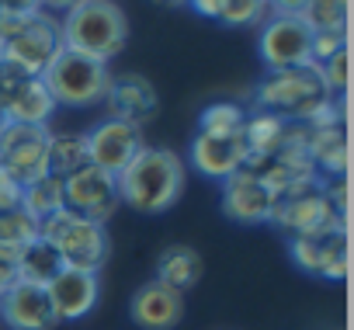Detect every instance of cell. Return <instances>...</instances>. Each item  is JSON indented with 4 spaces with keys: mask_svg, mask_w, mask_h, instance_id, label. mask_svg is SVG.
<instances>
[{
    "mask_svg": "<svg viewBox=\"0 0 354 330\" xmlns=\"http://www.w3.org/2000/svg\"><path fill=\"white\" fill-rule=\"evenodd\" d=\"M351 0H309L302 8V21L313 32H347Z\"/></svg>",
    "mask_w": 354,
    "mask_h": 330,
    "instance_id": "28",
    "label": "cell"
},
{
    "mask_svg": "<svg viewBox=\"0 0 354 330\" xmlns=\"http://www.w3.org/2000/svg\"><path fill=\"white\" fill-rule=\"evenodd\" d=\"M306 153L319 181L347 174V132L344 129H306Z\"/></svg>",
    "mask_w": 354,
    "mask_h": 330,
    "instance_id": "22",
    "label": "cell"
},
{
    "mask_svg": "<svg viewBox=\"0 0 354 330\" xmlns=\"http://www.w3.org/2000/svg\"><path fill=\"white\" fill-rule=\"evenodd\" d=\"M0 49H4V63L32 77H42L63 49L59 21L46 11L0 15Z\"/></svg>",
    "mask_w": 354,
    "mask_h": 330,
    "instance_id": "3",
    "label": "cell"
},
{
    "mask_svg": "<svg viewBox=\"0 0 354 330\" xmlns=\"http://www.w3.org/2000/svg\"><path fill=\"white\" fill-rule=\"evenodd\" d=\"M247 167L264 181V188H268L271 195H281V192H288V188H295V185L313 181L316 171H313V160H309V153H306V125H302V122H288L285 143H281L271 156L250 160Z\"/></svg>",
    "mask_w": 354,
    "mask_h": 330,
    "instance_id": "11",
    "label": "cell"
},
{
    "mask_svg": "<svg viewBox=\"0 0 354 330\" xmlns=\"http://www.w3.org/2000/svg\"><path fill=\"white\" fill-rule=\"evenodd\" d=\"M84 139H87V160L94 163V167H101L104 174H111V178H118L139 156V149L146 146L142 129L115 122V118L97 122L91 132H84Z\"/></svg>",
    "mask_w": 354,
    "mask_h": 330,
    "instance_id": "14",
    "label": "cell"
},
{
    "mask_svg": "<svg viewBox=\"0 0 354 330\" xmlns=\"http://www.w3.org/2000/svg\"><path fill=\"white\" fill-rule=\"evenodd\" d=\"M247 143H243V129L233 136H209V132H195L192 146H188V163L209 181H226L230 174L247 167Z\"/></svg>",
    "mask_w": 354,
    "mask_h": 330,
    "instance_id": "16",
    "label": "cell"
},
{
    "mask_svg": "<svg viewBox=\"0 0 354 330\" xmlns=\"http://www.w3.org/2000/svg\"><path fill=\"white\" fill-rule=\"evenodd\" d=\"M18 205H21V185H15L4 171H0V212L18 209Z\"/></svg>",
    "mask_w": 354,
    "mask_h": 330,
    "instance_id": "32",
    "label": "cell"
},
{
    "mask_svg": "<svg viewBox=\"0 0 354 330\" xmlns=\"http://www.w3.org/2000/svg\"><path fill=\"white\" fill-rule=\"evenodd\" d=\"M129 316L142 330H174L185 316V295L160 285L156 278H149L146 285L136 288V295L129 302Z\"/></svg>",
    "mask_w": 354,
    "mask_h": 330,
    "instance_id": "20",
    "label": "cell"
},
{
    "mask_svg": "<svg viewBox=\"0 0 354 330\" xmlns=\"http://www.w3.org/2000/svg\"><path fill=\"white\" fill-rule=\"evenodd\" d=\"M39 237L56 247V254L63 257V268L101 275V268L111 257L108 226H101L94 219H84V216H77L70 209H59L49 219H42L39 223Z\"/></svg>",
    "mask_w": 354,
    "mask_h": 330,
    "instance_id": "5",
    "label": "cell"
},
{
    "mask_svg": "<svg viewBox=\"0 0 354 330\" xmlns=\"http://www.w3.org/2000/svg\"><path fill=\"white\" fill-rule=\"evenodd\" d=\"M21 209H25L28 216H35L39 223L49 219L53 212L66 209V199H63V178H56V174H42L39 181L25 185V188H21Z\"/></svg>",
    "mask_w": 354,
    "mask_h": 330,
    "instance_id": "26",
    "label": "cell"
},
{
    "mask_svg": "<svg viewBox=\"0 0 354 330\" xmlns=\"http://www.w3.org/2000/svg\"><path fill=\"white\" fill-rule=\"evenodd\" d=\"M313 46V28L302 21V15H268V21L257 28V53L268 70H292L306 66Z\"/></svg>",
    "mask_w": 354,
    "mask_h": 330,
    "instance_id": "12",
    "label": "cell"
},
{
    "mask_svg": "<svg viewBox=\"0 0 354 330\" xmlns=\"http://www.w3.org/2000/svg\"><path fill=\"white\" fill-rule=\"evenodd\" d=\"M46 292H49V299H53V309H56L59 323H70V320H84V316L97 306L101 278L91 275V271L63 268V271L46 285Z\"/></svg>",
    "mask_w": 354,
    "mask_h": 330,
    "instance_id": "19",
    "label": "cell"
},
{
    "mask_svg": "<svg viewBox=\"0 0 354 330\" xmlns=\"http://www.w3.org/2000/svg\"><path fill=\"white\" fill-rule=\"evenodd\" d=\"M202 275H205V261H202V254H198L192 244H170V247L160 250V257H156V275H153V278H156L160 285L174 288V292L188 295V292L202 282Z\"/></svg>",
    "mask_w": 354,
    "mask_h": 330,
    "instance_id": "21",
    "label": "cell"
},
{
    "mask_svg": "<svg viewBox=\"0 0 354 330\" xmlns=\"http://www.w3.org/2000/svg\"><path fill=\"white\" fill-rule=\"evenodd\" d=\"M285 240L292 237H302V233H313V230H323L330 223H347L344 216H337V209L330 205L326 199V181L313 178L306 185H295L281 195H274V205H271V219H268Z\"/></svg>",
    "mask_w": 354,
    "mask_h": 330,
    "instance_id": "7",
    "label": "cell"
},
{
    "mask_svg": "<svg viewBox=\"0 0 354 330\" xmlns=\"http://www.w3.org/2000/svg\"><path fill=\"white\" fill-rule=\"evenodd\" d=\"M49 125H21V122H4L0 125V171L15 185H32L42 174H49L46 156H49Z\"/></svg>",
    "mask_w": 354,
    "mask_h": 330,
    "instance_id": "8",
    "label": "cell"
},
{
    "mask_svg": "<svg viewBox=\"0 0 354 330\" xmlns=\"http://www.w3.org/2000/svg\"><path fill=\"white\" fill-rule=\"evenodd\" d=\"M84 0H39V8L46 11V15H66V11H73V8H80Z\"/></svg>",
    "mask_w": 354,
    "mask_h": 330,
    "instance_id": "36",
    "label": "cell"
},
{
    "mask_svg": "<svg viewBox=\"0 0 354 330\" xmlns=\"http://www.w3.org/2000/svg\"><path fill=\"white\" fill-rule=\"evenodd\" d=\"M340 49H347V32H313L309 59H313V66H319L330 56H337Z\"/></svg>",
    "mask_w": 354,
    "mask_h": 330,
    "instance_id": "31",
    "label": "cell"
},
{
    "mask_svg": "<svg viewBox=\"0 0 354 330\" xmlns=\"http://www.w3.org/2000/svg\"><path fill=\"white\" fill-rule=\"evenodd\" d=\"M87 160V139L84 132H53L49 139V156H46V167L56 178H70L73 171H80Z\"/></svg>",
    "mask_w": 354,
    "mask_h": 330,
    "instance_id": "25",
    "label": "cell"
},
{
    "mask_svg": "<svg viewBox=\"0 0 354 330\" xmlns=\"http://www.w3.org/2000/svg\"><path fill=\"white\" fill-rule=\"evenodd\" d=\"M188 8H192V11H198L202 18H212V21H219L223 0H188Z\"/></svg>",
    "mask_w": 354,
    "mask_h": 330,
    "instance_id": "35",
    "label": "cell"
},
{
    "mask_svg": "<svg viewBox=\"0 0 354 330\" xmlns=\"http://www.w3.org/2000/svg\"><path fill=\"white\" fill-rule=\"evenodd\" d=\"M185 156H177L167 146H142L139 156L115 178L118 202L142 216H160L174 209L185 195Z\"/></svg>",
    "mask_w": 354,
    "mask_h": 330,
    "instance_id": "1",
    "label": "cell"
},
{
    "mask_svg": "<svg viewBox=\"0 0 354 330\" xmlns=\"http://www.w3.org/2000/svg\"><path fill=\"white\" fill-rule=\"evenodd\" d=\"M285 132H288V122H285V118H278V115H271V111H261V108L247 111V118H243V143H247L250 160L271 156V153L285 143ZM250 160H247V163H250Z\"/></svg>",
    "mask_w": 354,
    "mask_h": 330,
    "instance_id": "23",
    "label": "cell"
},
{
    "mask_svg": "<svg viewBox=\"0 0 354 330\" xmlns=\"http://www.w3.org/2000/svg\"><path fill=\"white\" fill-rule=\"evenodd\" d=\"M323 101H330V91L313 63L292 70H268L254 87V108L271 111L285 122H306Z\"/></svg>",
    "mask_w": 354,
    "mask_h": 330,
    "instance_id": "4",
    "label": "cell"
},
{
    "mask_svg": "<svg viewBox=\"0 0 354 330\" xmlns=\"http://www.w3.org/2000/svg\"><path fill=\"white\" fill-rule=\"evenodd\" d=\"M243 118H247V111H243L236 101H212V104L198 115V132L233 136V132L243 129Z\"/></svg>",
    "mask_w": 354,
    "mask_h": 330,
    "instance_id": "29",
    "label": "cell"
},
{
    "mask_svg": "<svg viewBox=\"0 0 354 330\" xmlns=\"http://www.w3.org/2000/svg\"><path fill=\"white\" fill-rule=\"evenodd\" d=\"M108 108V118L115 122H125V125H149L160 111V98H156V87L139 77V73H122V77H111L108 84V94L101 101Z\"/></svg>",
    "mask_w": 354,
    "mask_h": 330,
    "instance_id": "17",
    "label": "cell"
},
{
    "mask_svg": "<svg viewBox=\"0 0 354 330\" xmlns=\"http://www.w3.org/2000/svg\"><path fill=\"white\" fill-rule=\"evenodd\" d=\"M35 237H39V219L28 216L21 205L0 212V254L18 257V250H21L25 244H32Z\"/></svg>",
    "mask_w": 354,
    "mask_h": 330,
    "instance_id": "27",
    "label": "cell"
},
{
    "mask_svg": "<svg viewBox=\"0 0 354 330\" xmlns=\"http://www.w3.org/2000/svg\"><path fill=\"white\" fill-rule=\"evenodd\" d=\"M15 261H18V257H11V254H0V295H4V292H8V288L18 282Z\"/></svg>",
    "mask_w": 354,
    "mask_h": 330,
    "instance_id": "33",
    "label": "cell"
},
{
    "mask_svg": "<svg viewBox=\"0 0 354 330\" xmlns=\"http://www.w3.org/2000/svg\"><path fill=\"white\" fill-rule=\"evenodd\" d=\"M153 4H160V8H185L188 0H153Z\"/></svg>",
    "mask_w": 354,
    "mask_h": 330,
    "instance_id": "38",
    "label": "cell"
},
{
    "mask_svg": "<svg viewBox=\"0 0 354 330\" xmlns=\"http://www.w3.org/2000/svg\"><path fill=\"white\" fill-rule=\"evenodd\" d=\"M219 205H223L226 219H233L240 226H264L271 219L274 195L264 188V181L250 167H243V171L230 174L226 181H219Z\"/></svg>",
    "mask_w": 354,
    "mask_h": 330,
    "instance_id": "15",
    "label": "cell"
},
{
    "mask_svg": "<svg viewBox=\"0 0 354 330\" xmlns=\"http://www.w3.org/2000/svg\"><path fill=\"white\" fill-rule=\"evenodd\" d=\"M268 15H271L268 0H223L219 21L226 28H261Z\"/></svg>",
    "mask_w": 354,
    "mask_h": 330,
    "instance_id": "30",
    "label": "cell"
},
{
    "mask_svg": "<svg viewBox=\"0 0 354 330\" xmlns=\"http://www.w3.org/2000/svg\"><path fill=\"white\" fill-rule=\"evenodd\" d=\"M63 49L84 53L91 59H115L129 42V18L115 0H84L59 21Z\"/></svg>",
    "mask_w": 354,
    "mask_h": 330,
    "instance_id": "2",
    "label": "cell"
},
{
    "mask_svg": "<svg viewBox=\"0 0 354 330\" xmlns=\"http://www.w3.org/2000/svg\"><path fill=\"white\" fill-rule=\"evenodd\" d=\"M0 63H4V49H0Z\"/></svg>",
    "mask_w": 354,
    "mask_h": 330,
    "instance_id": "40",
    "label": "cell"
},
{
    "mask_svg": "<svg viewBox=\"0 0 354 330\" xmlns=\"http://www.w3.org/2000/svg\"><path fill=\"white\" fill-rule=\"evenodd\" d=\"M42 80H46L56 104L91 108V104L104 101L111 73H108V63H101V59H91V56L73 53V49H59V56L42 73Z\"/></svg>",
    "mask_w": 354,
    "mask_h": 330,
    "instance_id": "6",
    "label": "cell"
},
{
    "mask_svg": "<svg viewBox=\"0 0 354 330\" xmlns=\"http://www.w3.org/2000/svg\"><path fill=\"white\" fill-rule=\"evenodd\" d=\"M42 11L39 0H0V15H32Z\"/></svg>",
    "mask_w": 354,
    "mask_h": 330,
    "instance_id": "34",
    "label": "cell"
},
{
    "mask_svg": "<svg viewBox=\"0 0 354 330\" xmlns=\"http://www.w3.org/2000/svg\"><path fill=\"white\" fill-rule=\"evenodd\" d=\"M0 108L8 122L21 125H49L56 115V101L42 77H32L11 63H0Z\"/></svg>",
    "mask_w": 354,
    "mask_h": 330,
    "instance_id": "10",
    "label": "cell"
},
{
    "mask_svg": "<svg viewBox=\"0 0 354 330\" xmlns=\"http://www.w3.org/2000/svg\"><path fill=\"white\" fill-rule=\"evenodd\" d=\"M288 257L295 261L299 271L323 278V282H340L347 278V223H330L323 230L302 233L288 240Z\"/></svg>",
    "mask_w": 354,
    "mask_h": 330,
    "instance_id": "9",
    "label": "cell"
},
{
    "mask_svg": "<svg viewBox=\"0 0 354 330\" xmlns=\"http://www.w3.org/2000/svg\"><path fill=\"white\" fill-rule=\"evenodd\" d=\"M4 122H8V118H4V108H0V125H4Z\"/></svg>",
    "mask_w": 354,
    "mask_h": 330,
    "instance_id": "39",
    "label": "cell"
},
{
    "mask_svg": "<svg viewBox=\"0 0 354 330\" xmlns=\"http://www.w3.org/2000/svg\"><path fill=\"white\" fill-rule=\"evenodd\" d=\"M15 271H18V282H32V285H49L59 271H63V257L56 254V247L42 237H35L32 244H25L18 250V261H15Z\"/></svg>",
    "mask_w": 354,
    "mask_h": 330,
    "instance_id": "24",
    "label": "cell"
},
{
    "mask_svg": "<svg viewBox=\"0 0 354 330\" xmlns=\"http://www.w3.org/2000/svg\"><path fill=\"white\" fill-rule=\"evenodd\" d=\"M306 4H309V0H268L271 15H302Z\"/></svg>",
    "mask_w": 354,
    "mask_h": 330,
    "instance_id": "37",
    "label": "cell"
},
{
    "mask_svg": "<svg viewBox=\"0 0 354 330\" xmlns=\"http://www.w3.org/2000/svg\"><path fill=\"white\" fill-rule=\"evenodd\" d=\"M0 320L11 330H53L59 323L49 292L32 282H15L0 295Z\"/></svg>",
    "mask_w": 354,
    "mask_h": 330,
    "instance_id": "18",
    "label": "cell"
},
{
    "mask_svg": "<svg viewBox=\"0 0 354 330\" xmlns=\"http://www.w3.org/2000/svg\"><path fill=\"white\" fill-rule=\"evenodd\" d=\"M63 199H66V209L84 216V219H94L101 226H108V219L115 216V209L122 205L118 202V185L111 174H104L94 163H84L80 171H73L70 178H63Z\"/></svg>",
    "mask_w": 354,
    "mask_h": 330,
    "instance_id": "13",
    "label": "cell"
}]
</instances>
